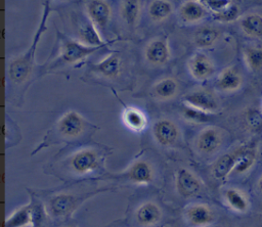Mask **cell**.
Wrapping results in <instances>:
<instances>
[{"mask_svg":"<svg viewBox=\"0 0 262 227\" xmlns=\"http://www.w3.org/2000/svg\"><path fill=\"white\" fill-rule=\"evenodd\" d=\"M151 133L156 143L162 147H173L181 138L179 126L170 118L156 120L151 127Z\"/></svg>","mask_w":262,"mask_h":227,"instance_id":"6","label":"cell"},{"mask_svg":"<svg viewBox=\"0 0 262 227\" xmlns=\"http://www.w3.org/2000/svg\"><path fill=\"white\" fill-rule=\"evenodd\" d=\"M123 70V61L119 52H112L101 58L99 61L95 62L91 71L106 79V80H116L120 77Z\"/></svg>","mask_w":262,"mask_h":227,"instance_id":"14","label":"cell"},{"mask_svg":"<svg viewBox=\"0 0 262 227\" xmlns=\"http://www.w3.org/2000/svg\"><path fill=\"white\" fill-rule=\"evenodd\" d=\"M104 189H98L92 192L85 193H73V192H61L52 195L47 205L49 214L55 218H68L70 217L80 205L87 200L92 195L102 192Z\"/></svg>","mask_w":262,"mask_h":227,"instance_id":"5","label":"cell"},{"mask_svg":"<svg viewBox=\"0 0 262 227\" xmlns=\"http://www.w3.org/2000/svg\"><path fill=\"white\" fill-rule=\"evenodd\" d=\"M257 188L259 190L260 193H262V175L260 176V178L258 179V182H257Z\"/></svg>","mask_w":262,"mask_h":227,"instance_id":"36","label":"cell"},{"mask_svg":"<svg viewBox=\"0 0 262 227\" xmlns=\"http://www.w3.org/2000/svg\"><path fill=\"white\" fill-rule=\"evenodd\" d=\"M50 15V7L48 3L44 4L42 15L38 27L35 31L31 44L27 48L26 52L13 57L9 60L7 65V76L9 81L13 85L25 84L32 76L35 66V55L38 49V45L42 39V36L47 31V21Z\"/></svg>","mask_w":262,"mask_h":227,"instance_id":"1","label":"cell"},{"mask_svg":"<svg viewBox=\"0 0 262 227\" xmlns=\"http://www.w3.org/2000/svg\"><path fill=\"white\" fill-rule=\"evenodd\" d=\"M93 127L79 111L70 109L63 112L56 121L50 134L55 139L54 143L70 142L80 139Z\"/></svg>","mask_w":262,"mask_h":227,"instance_id":"3","label":"cell"},{"mask_svg":"<svg viewBox=\"0 0 262 227\" xmlns=\"http://www.w3.org/2000/svg\"><path fill=\"white\" fill-rule=\"evenodd\" d=\"M172 57L169 39L167 36L151 38L144 47L145 61L151 66L166 65Z\"/></svg>","mask_w":262,"mask_h":227,"instance_id":"7","label":"cell"},{"mask_svg":"<svg viewBox=\"0 0 262 227\" xmlns=\"http://www.w3.org/2000/svg\"><path fill=\"white\" fill-rule=\"evenodd\" d=\"M33 208L31 201L16 209L4 221V227H29L33 226Z\"/></svg>","mask_w":262,"mask_h":227,"instance_id":"23","label":"cell"},{"mask_svg":"<svg viewBox=\"0 0 262 227\" xmlns=\"http://www.w3.org/2000/svg\"><path fill=\"white\" fill-rule=\"evenodd\" d=\"M220 38V31L214 27H202L193 34V43L200 49H207L216 44Z\"/></svg>","mask_w":262,"mask_h":227,"instance_id":"27","label":"cell"},{"mask_svg":"<svg viewBox=\"0 0 262 227\" xmlns=\"http://www.w3.org/2000/svg\"><path fill=\"white\" fill-rule=\"evenodd\" d=\"M207 9L211 10L213 13H218L232 4V0H200Z\"/></svg>","mask_w":262,"mask_h":227,"instance_id":"34","label":"cell"},{"mask_svg":"<svg viewBox=\"0 0 262 227\" xmlns=\"http://www.w3.org/2000/svg\"><path fill=\"white\" fill-rule=\"evenodd\" d=\"M174 10V5L170 0H152L148 7L147 13L154 22L166 20Z\"/></svg>","mask_w":262,"mask_h":227,"instance_id":"28","label":"cell"},{"mask_svg":"<svg viewBox=\"0 0 262 227\" xmlns=\"http://www.w3.org/2000/svg\"><path fill=\"white\" fill-rule=\"evenodd\" d=\"M245 62L248 69L252 72L262 71V47L247 46L243 51Z\"/></svg>","mask_w":262,"mask_h":227,"instance_id":"30","label":"cell"},{"mask_svg":"<svg viewBox=\"0 0 262 227\" xmlns=\"http://www.w3.org/2000/svg\"><path fill=\"white\" fill-rule=\"evenodd\" d=\"M243 82V76L237 67L227 66L219 73L215 87L222 92H234L242 87Z\"/></svg>","mask_w":262,"mask_h":227,"instance_id":"18","label":"cell"},{"mask_svg":"<svg viewBox=\"0 0 262 227\" xmlns=\"http://www.w3.org/2000/svg\"><path fill=\"white\" fill-rule=\"evenodd\" d=\"M86 14L102 33L111 21L112 7L105 0H90L86 4Z\"/></svg>","mask_w":262,"mask_h":227,"instance_id":"15","label":"cell"},{"mask_svg":"<svg viewBox=\"0 0 262 227\" xmlns=\"http://www.w3.org/2000/svg\"><path fill=\"white\" fill-rule=\"evenodd\" d=\"M118 177L134 185H148L154 182L156 172L150 162L139 158L134 161L123 173L119 174Z\"/></svg>","mask_w":262,"mask_h":227,"instance_id":"9","label":"cell"},{"mask_svg":"<svg viewBox=\"0 0 262 227\" xmlns=\"http://www.w3.org/2000/svg\"><path fill=\"white\" fill-rule=\"evenodd\" d=\"M29 227H34V226H29Z\"/></svg>","mask_w":262,"mask_h":227,"instance_id":"38","label":"cell"},{"mask_svg":"<svg viewBox=\"0 0 262 227\" xmlns=\"http://www.w3.org/2000/svg\"><path fill=\"white\" fill-rule=\"evenodd\" d=\"M77 40L89 45V46H108L112 42L104 41L101 37L99 30L96 26L88 18V16L82 20H79L76 25Z\"/></svg>","mask_w":262,"mask_h":227,"instance_id":"16","label":"cell"},{"mask_svg":"<svg viewBox=\"0 0 262 227\" xmlns=\"http://www.w3.org/2000/svg\"><path fill=\"white\" fill-rule=\"evenodd\" d=\"M124 125L133 132H142L147 125V117L140 108L132 105H124L122 111Z\"/></svg>","mask_w":262,"mask_h":227,"instance_id":"22","label":"cell"},{"mask_svg":"<svg viewBox=\"0 0 262 227\" xmlns=\"http://www.w3.org/2000/svg\"><path fill=\"white\" fill-rule=\"evenodd\" d=\"M33 208V226L34 227H47L49 223V212L47 208L41 201L32 198L31 200Z\"/></svg>","mask_w":262,"mask_h":227,"instance_id":"32","label":"cell"},{"mask_svg":"<svg viewBox=\"0 0 262 227\" xmlns=\"http://www.w3.org/2000/svg\"><path fill=\"white\" fill-rule=\"evenodd\" d=\"M105 153L94 147H83L66 160V167L75 175H87L103 169Z\"/></svg>","mask_w":262,"mask_h":227,"instance_id":"4","label":"cell"},{"mask_svg":"<svg viewBox=\"0 0 262 227\" xmlns=\"http://www.w3.org/2000/svg\"><path fill=\"white\" fill-rule=\"evenodd\" d=\"M187 70L190 76L199 82H205L213 77L216 67L213 60L204 52L198 51L187 60Z\"/></svg>","mask_w":262,"mask_h":227,"instance_id":"12","label":"cell"},{"mask_svg":"<svg viewBox=\"0 0 262 227\" xmlns=\"http://www.w3.org/2000/svg\"><path fill=\"white\" fill-rule=\"evenodd\" d=\"M239 27L244 34L253 38L262 37V15L259 13H248L241 18Z\"/></svg>","mask_w":262,"mask_h":227,"instance_id":"29","label":"cell"},{"mask_svg":"<svg viewBox=\"0 0 262 227\" xmlns=\"http://www.w3.org/2000/svg\"><path fill=\"white\" fill-rule=\"evenodd\" d=\"M239 17V8L236 4L232 3L222 11L213 13V18L219 22H232Z\"/></svg>","mask_w":262,"mask_h":227,"instance_id":"33","label":"cell"},{"mask_svg":"<svg viewBox=\"0 0 262 227\" xmlns=\"http://www.w3.org/2000/svg\"><path fill=\"white\" fill-rule=\"evenodd\" d=\"M226 205L234 212L245 213L248 211L250 202L246 194L235 187H228L223 192Z\"/></svg>","mask_w":262,"mask_h":227,"instance_id":"26","label":"cell"},{"mask_svg":"<svg viewBox=\"0 0 262 227\" xmlns=\"http://www.w3.org/2000/svg\"><path fill=\"white\" fill-rule=\"evenodd\" d=\"M247 122L251 129H257L262 124V118L257 111H250L247 116Z\"/></svg>","mask_w":262,"mask_h":227,"instance_id":"35","label":"cell"},{"mask_svg":"<svg viewBox=\"0 0 262 227\" xmlns=\"http://www.w3.org/2000/svg\"><path fill=\"white\" fill-rule=\"evenodd\" d=\"M179 91L178 81L172 77H165L158 80L150 88V94L154 98L167 101L176 97Z\"/></svg>","mask_w":262,"mask_h":227,"instance_id":"20","label":"cell"},{"mask_svg":"<svg viewBox=\"0 0 262 227\" xmlns=\"http://www.w3.org/2000/svg\"><path fill=\"white\" fill-rule=\"evenodd\" d=\"M178 15L183 24L194 25L207 17L208 9L199 0H186L180 5Z\"/></svg>","mask_w":262,"mask_h":227,"instance_id":"17","label":"cell"},{"mask_svg":"<svg viewBox=\"0 0 262 227\" xmlns=\"http://www.w3.org/2000/svg\"><path fill=\"white\" fill-rule=\"evenodd\" d=\"M184 217L193 227H209L215 221L213 210L205 202H191L186 206Z\"/></svg>","mask_w":262,"mask_h":227,"instance_id":"13","label":"cell"},{"mask_svg":"<svg viewBox=\"0 0 262 227\" xmlns=\"http://www.w3.org/2000/svg\"><path fill=\"white\" fill-rule=\"evenodd\" d=\"M141 11L140 0H122L120 5V12L122 19L130 29L136 27Z\"/></svg>","mask_w":262,"mask_h":227,"instance_id":"25","label":"cell"},{"mask_svg":"<svg viewBox=\"0 0 262 227\" xmlns=\"http://www.w3.org/2000/svg\"><path fill=\"white\" fill-rule=\"evenodd\" d=\"M182 103L211 115L217 112L219 109L218 99L207 89H195L189 91L183 95Z\"/></svg>","mask_w":262,"mask_h":227,"instance_id":"11","label":"cell"},{"mask_svg":"<svg viewBox=\"0 0 262 227\" xmlns=\"http://www.w3.org/2000/svg\"><path fill=\"white\" fill-rule=\"evenodd\" d=\"M175 188L177 193L183 198H192L203 190L202 180L189 169L180 167L175 172Z\"/></svg>","mask_w":262,"mask_h":227,"instance_id":"10","label":"cell"},{"mask_svg":"<svg viewBox=\"0 0 262 227\" xmlns=\"http://www.w3.org/2000/svg\"><path fill=\"white\" fill-rule=\"evenodd\" d=\"M162 219V210L152 200L141 202L135 211V220L140 226L149 227L158 224Z\"/></svg>","mask_w":262,"mask_h":227,"instance_id":"19","label":"cell"},{"mask_svg":"<svg viewBox=\"0 0 262 227\" xmlns=\"http://www.w3.org/2000/svg\"><path fill=\"white\" fill-rule=\"evenodd\" d=\"M257 158V150L256 148L248 145H242V149L236 157L232 173L234 174H245L249 172Z\"/></svg>","mask_w":262,"mask_h":227,"instance_id":"24","label":"cell"},{"mask_svg":"<svg viewBox=\"0 0 262 227\" xmlns=\"http://www.w3.org/2000/svg\"><path fill=\"white\" fill-rule=\"evenodd\" d=\"M224 140L223 132L216 126H207L203 128L194 139L196 151L203 155H212L222 146Z\"/></svg>","mask_w":262,"mask_h":227,"instance_id":"8","label":"cell"},{"mask_svg":"<svg viewBox=\"0 0 262 227\" xmlns=\"http://www.w3.org/2000/svg\"><path fill=\"white\" fill-rule=\"evenodd\" d=\"M241 149L242 145L229 152H226L225 154H222L215 161L212 166V174L216 179L224 180L232 173L236 157Z\"/></svg>","mask_w":262,"mask_h":227,"instance_id":"21","label":"cell"},{"mask_svg":"<svg viewBox=\"0 0 262 227\" xmlns=\"http://www.w3.org/2000/svg\"><path fill=\"white\" fill-rule=\"evenodd\" d=\"M56 35L59 41V51L57 57L48 64V70L79 63L91 54L103 48V46L96 47L86 45L79 40L72 39L60 32H57Z\"/></svg>","mask_w":262,"mask_h":227,"instance_id":"2","label":"cell"},{"mask_svg":"<svg viewBox=\"0 0 262 227\" xmlns=\"http://www.w3.org/2000/svg\"><path fill=\"white\" fill-rule=\"evenodd\" d=\"M180 115L182 119L185 120L186 122L190 124H198V125L205 124L209 122L212 118L211 114H207L205 111H202L200 109H196L194 107H191L185 104H183L180 110Z\"/></svg>","mask_w":262,"mask_h":227,"instance_id":"31","label":"cell"},{"mask_svg":"<svg viewBox=\"0 0 262 227\" xmlns=\"http://www.w3.org/2000/svg\"><path fill=\"white\" fill-rule=\"evenodd\" d=\"M61 227H77V225L72 224V223H69V224H66V225H63V226H61Z\"/></svg>","mask_w":262,"mask_h":227,"instance_id":"37","label":"cell"}]
</instances>
